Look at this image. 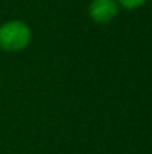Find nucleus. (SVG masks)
<instances>
[{"label": "nucleus", "mask_w": 152, "mask_h": 154, "mask_svg": "<svg viewBox=\"0 0 152 154\" xmlns=\"http://www.w3.org/2000/svg\"><path fill=\"white\" fill-rule=\"evenodd\" d=\"M119 6L116 0H93L88 8L90 18L99 24L110 23L118 15Z\"/></svg>", "instance_id": "nucleus-2"}, {"label": "nucleus", "mask_w": 152, "mask_h": 154, "mask_svg": "<svg viewBox=\"0 0 152 154\" xmlns=\"http://www.w3.org/2000/svg\"><path fill=\"white\" fill-rule=\"evenodd\" d=\"M31 41L30 27L19 20L6 21L0 26V50L6 52H18L28 47Z\"/></svg>", "instance_id": "nucleus-1"}, {"label": "nucleus", "mask_w": 152, "mask_h": 154, "mask_svg": "<svg viewBox=\"0 0 152 154\" xmlns=\"http://www.w3.org/2000/svg\"><path fill=\"white\" fill-rule=\"evenodd\" d=\"M124 9H137L146 3V0H116Z\"/></svg>", "instance_id": "nucleus-3"}]
</instances>
